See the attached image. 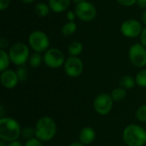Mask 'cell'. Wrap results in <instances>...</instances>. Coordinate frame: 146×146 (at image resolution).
Segmentation results:
<instances>
[{
    "instance_id": "6da1fadb",
    "label": "cell",
    "mask_w": 146,
    "mask_h": 146,
    "mask_svg": "<svg viewBox=\"0 0 146 146\" xmlns=\"http://www.w3.org/2000/svg\"><path fill=\"white\" fill-rule=\"evenodd\" d=\"M21 127L14 118L3 116L0 118V140L6 143L16 141L21 136Z\"/></svg>"
},
{
    "instance_id": "7a4b0ae2",
    "label": "cell",
    "mask_w": 146,
    "mask_h": 146,
    "mask_svg": "<svg viewBox=\"0 0 146 146\" xmlns=\"http://www.w3.org/2000/svg\"><path fill=\"white\" fill-rule=\"evenodd\" d=\"M34 129L35 138L44 143L51 141L55 138L57 132V126L54 119L45 115L38 119Z\"/></svg>"
},
{
    "instance_id": "3957f363",
    "label": "cell",
    "mask_w": 146,
    "mask_h": 146,
    "mask_svg": "<svg viewBox=\"0 0 146 146\" xmlns=\"http://www.w3.org/2000/svg\"><path fill=\"white\" fill-rule=\"evenodd\" d=\"M122 139L127 146H145L146 129L138 124L127 125L122 133Z\"/></svg>"
},
{
    "instance_id": "277c9868",
    "label": "cell",
    "mask_w": 146,
    "mask_h": 146,
    "mask_svg": "<svg viewBox=\"0 0 146 146\" xmlns=\"http://www.w3.org/2000/svg\"><path fill=\"white\" fill-rule=\"evenodd\" d=\"M8 52L11 60V63L17 67L26 65L31 55L28 46L22 42H17L11 45Z\"/></svg>"
},
{
    "instance_id": "5b68a950",
    "label": "cell",
    "mask_w": 146,
    "mask_h": 146,
    "mask_svg": "<svg viewBox=\"0 0 146 146\" xmlns=\"http://www.w3.org/2000/svg\"><path fill=\"white\" fill-rule=\"evenodd\" d=\"M28 44L34 52L44 53L50 49V38L48 35L44 32L39 30L33 31L30 33L28 37Z\"/></svg>"
},
{
    "instance_id": "8992f818",
    "label": "cell",
    "mask_w": 146,
    "mask_h": 146,
    "mask_svg": "<svg viewBox=\"0 0 146 146\" xmlns=\"http://www.w3.org/2000/svg\"><path fill=\"white\" fill-rule=\"evenodd\" d=\"M44 63L50 68H59L65 63L66 58L62 51L57 48H50L43 55Z\"/></svg>"
},
{
    "instance_id": "52a82bcc",
    "label": "cell",
    "mask_w": 146,
    "mask_h": 146,
    "mask_svg": "<svg viewBox=\"0 0 146 146\" xmlns=\"http://www.w3.org/2000/svg\"><path fill=\"white\" fill-rule=\"evenodd\" d=\"M128 58L134 67L144 68L146 66V48L141 43L133 44L129 48Z\"/></svg>"
},
{
    "instance_id": "ba28073f",
    "label": "cell",
    "mask_w": 146,
    "mask_h": 146,
    "mask_svg": "<svg viewBox=\"0 0 146 146\" xmlns=\"http://www.w3.org/2000/svg\"><path fill=\"white\" fill-rule=\"evenodd\" d=\"M114 103L110 94L100 93L93 100V109L97 114L104 116L111 112Z\"/></svg>"
},
{
    "instance_id": "9c48e42d",
    "label": "cell",
    "mask_w": 146,
    "mask_h": 146,
    "mask_svg": "<svg viewBox=\"0 0 146 146\" xmlns=\"http://www.w3.org/2000/svg\"><path fill=\"white\" fill-rule=\"evenodd\" d=\"M74 12L76 14V17L85 22H90L97 16V9L95 5L88 1L76 4Z\"/></svg>"
},
{
    "instance_id": "30bf717a",
    "label": "cell",
    "mask_w": 146,
    "mask_h": 146,
    "mask_svg": "<svg viewBox=\"0 0 146 146\" xmlns=\"http://www.w3.org/2000/svg\"><path fill=\"white\" fill-rule=\"evenodd\" d=\"M120 29L122 35L126 38H135L137 37H140L144 28L141 22L138 20L127 19L121 23Z\"/></svg>"
},
{
    "instance_id": "8fae6325",
    "label": "cell",
    "mask_w": 146,
    "mask_h": 146,
    "mask_svg": "<svg viewBox=\"0 0 146 146\" xmlns=\"http://www.w3.org/2000/svg\"><path fill=\"white\" fill-rule=\"evenodd\" d=\"M65 74L70 78H77L80 76L84 70L82 60L78 56H69L66 59L63 65Z\"/></svg>"
},
{
    "instance_id": "7c38bea8",
    "label": "cell",
    "mask_w": 146,
    "mask_h": 146,
    "mask_svg": "<svg viewBox=\"0 0 146 146\" xmlns=\"http://www.w3.org/2000/svg\"><path fill=\"white\" fill-rule=\"evenodd\" d=\"M0 80L2 86L6 89H13L16 87L18 83L20 82L16 71L9 68L1 72Z\"/></svg>"
},
{
    "instance_id": "4fadbf2b",
    "label": "cell",
    "mask_w": 146,
    "mask_h": 146,
    "mask_svg": "<svg viewBox=\"0 0 146 146\" xmlns=\"http://www.w3.org/2000/svg\"><path fill=\"white\" fill-rule=\"evenodd\" d=\"M97 138V133L94 128L91 127H83L79 133V142L86 146L92 144Z\"/></svg>"
},
{
    "instance_id": "5bb4252c",
    "label": "cell",
    "mask_w": 146,
    "mask_h": 146,
    "mask_svg": "<svg viewBox=\"0 0 146 146\" xmlns=\"http://www.w3.org/2000/svg\"><path fill=\"white\" fill-rule=\"evenodd\" d=\"M71 0H49L48 4L51 11L55 13H62L66 11L69 5Z\"/></svg>"
},
{
    "instance_id": "9a60e30c",
    "label": "cell",
    "mask_w": 146,
    "mask_h": 146,
    "mask_svg": "<svg viewBox=\"0 0 146 146\" xmlns=\"http://www.w3.org/2000/svg\"><path fill=\"white\" fill-rule=\"evenodd\" d=\"M83 44L80 41H73L68 46V53L69 56H79L83 51Z\"/></svg>"
},
{
    "instance_id": "2e32d148",
    "label": "cell",
    "mask_w": 146,
    "mask_h": 146,
    "mask_svg": "<svg viewBox=\"0 0 146 146\" xmlns=\"http://www.w3.org/2000/svg\"><path fill=\"white\" fill-rule=\"evenodd\" d=\"M136 80L135 78H133L131 75H124L121 77L119 80V86L120 87L125 89V90H131L136 86Z\"/></svg>"
},
{
    "instance_id": "e0dca14e",
    "label": "cell",
    "mask_w": 146,
    "mask_h": 146,
    "mask_svg": "<svg viewBox=\"0 0 146 146\" xmlns=\"http://www.w3.org/2000/svg\"><path fill=\"white\" fill-rule=\"evenodd\" d=\"M42 62H44V57L41 53L33 52L30 55L28 64L32 68H38L41 66Z\"/></svg>"
},
{
    "instance_id": "ac0fdd59",
    "label": "cell",
    "mask_w": 146,
    "mask_h": 146,
    "mask_svg": "<svg viewBox=\"0 0 146 146\" xmlns=\"http://www.w3.org/2000/svg\"><path fill=\"white\" fill-rule=\"evenodd\" d=\"M50 9L49 4L45 3H38L34 7V13L38 17H45L50 14Z\"/></svg>"
},
{
    "instance_id": "d6986e66",
    "label": "cell",
    "mask_w": 146,
    "mask_h": 146,
    "mask_svg": "<svg viewBox=\"0 0 146 146\" xmlns=\"http://www.w3.org/2000/svg\"><path fill=\"white\" fill-rule=\"evenodd\" d=\"M11 60L9 52H7L5 50H0V71L3 72L8 69Z\"/></svg>"
},
{
    "instance_id": "ffe728a7",
    "label": "cell",
    "mask_w": 146,
    "mask_h": 146,
    "mask_svg": "<svg viewBox=\"0 0 146 146\" xmlns=\"http://www.w3.org/2000/svg\"><path fill=\"white\" fill-rule=\"evenodd\" d=\"M110 95H111V98H113L114 102H117V103L121 102L127 97V90L119 86V87L113 89Z\"/></svg>"
},
{
    "instance_id": "44dd1931",
    "label": "cell",
    "mask_w": 146,
    "mask_h": 146,
    "mask_svg": "<svg viewBox=\"0 0 146 146\" xmlns=\"http://www.w3.org/2000/svg\"><path fill=\"white\" fill-rule=\"evenodd\" d=\"M77 30V24L75 21H68L62 27V33L63 36L68 37L73 35Z\"/></svg>"
},
{
    "instance_id": "7402d4cb",
    "label": "cell",
    "mask_w": 146,
    "mask_h": 146,
    "mask_svg": "<svg viewBox=\"0 0 146 146\" xmlns=\"http://www.w3.org/2000/svg\"><path fill=\"white\" fill-rule=\"evenodd\" d=\"M136 84L141 88H146V68H141L135 76Z\"/></svg>"
},
{
    "instance_id": "603a6c76",
    "label": "cell",
    "mask_w": 146,
    "mask_h": 146,
    "mask_svg": "<svg viewBox=\"0 0 146 146\" xmlns=\"http://www.w3.org/2000/svg\"><path fill=\"white\" fill-rule=\"evenodd\" d=\"M15 71H16V74H17V76L19 78L20 82H25L27 80V78H28V70H27L26 65L18 67Z\"/></svg>"
},
{
    "instance_id": "cb8c5ba5",
    "label": "cell",
    "mask_w": 146,
    "mask_h": 146,
    "mask_svg": "<svg viewBox=\"0 0 146 146\" xmlns=\"http://www.w3.org/2000/svg\"><path fill=\"white\" fill-rule=\"evenodd\" d=\"M136 118L140 122H146V104L140 105L136 110Z\"/></svg>"
},
{
    "instance_id": "d4e9b609",
    "label": "cell",
    "mask_w": 146,
    "mask_h": 146,
    "mask_svg": "<svg viewBox=\"0 0 146 146\" xmlns=\"http://www.w3.org/2000/svg\"><path fill=\"white\" fill-rule=\"evenodd\" d=\"M21 137L26 140L35 138V129L33 128V127H27L22 128V130H21Z\"/></svg>"
},
{
    "instance_id": "484cf974",
    "label": "cell",
    "mask_w": 146,
    "mask_h": 146,
    "mask_svg": "<svg viewBox=\"0 0 146 146\" xmlns=\"http://www.w3.org/2000/svg\"><path fill=\"white\" fill-rule=\"evenodd\" d=\"M24 146H43V142L37 138H33L31 139L26 140Z\"/></svg>"
},
{
    "instance_id": "4316f807",
    "label": "cell",
    "mask_w": 146,
    "mask_h": 146,
    "mask_svg": "<svg viewBox=\"0 0 146 146\" xmlns=\"http://www.w3.org/2000/svg\"><path fill=\"white\" fill-rule=\"evenodd\" d=\"M119 4L125 6V7H130L137 3L138 0H116Z\"/></svg>"
},
{
    "instance_id": "83f0119b",
    "label": "cell",
    "mask_w": 146,
    "mask_h": 146,
    "mask_svg": "<svg viewBox=\"0 0 146 146\" xmlns=\"http://www.w3.org/2000/svg\"><path fill=\"white\" fill-rule=\"evenodd\" d=\"M75 17H76V14H75L74 11H72V10L67 11V13H66V18H67L68 21H74Z\"/></svg>"
},
{
    "instance_id": "f1b7e54d",
    "label": "cell",
    "mask_w": 146,
    "mask_h": 146,
    "mask_svg": "<svg viewBox=\"0 0 146 146\" xmlns=\"http://www.w3.org/2000/svg\"><path fill=\"white\" fill-rule=\"evenodd\" d=\"M10 4V0H0V10L3 11L6 9H8V7Z\"/></svg>"
},
{
    "instance_id": "f546056e",
    "label": "cell",
    "mask_w": 146,
    "mask_h": 146,
    "mask_svg": "<svg viewBox=\"0 0 146 146\" xmlns=\"http://www.w3.org/2000/svg\"><path fill=\"white\" fill-rule=\"evenodd\" d=\"M140 43L146 48V27H144L142 33L140 35Z\"/></svg>"
},
{
    "instance_id": "4dcf8cb0",
    "label": "cell",
    "mask_w": 146,
    "mask_h": 146,
    "mask_svg": "<svg viewBox=\"0 0 146 146\" xmlns=\"http://www.w3.org/2000/svg\"><path fill=\"white\" fill-rule=\"evenodd\" d=\"M8 46H9L8 39L4 38H2L0 39V48H1V50H5L6 48H8Z\"/></svg>"
},
{
    "instance_id": "1f68e13d",
    "label": "cell",
    "mask_w": 146,
    "mask_h": 146,
    "mask_svg": "<svg viewBox=\"0 0 146 146\" xmlns=\"http://www.w3.org/2000/svg\"><path fill=\"white\" fill-rule=\"evenodd\" d=\"M137 5L142 9H146V0H138L137 1Z\"/></svg>"
},
{
    "instance_id": "d6a6232c",
    "label": "cell",
    "mask_w": 146,
    "mask_h": 146,
    "mask_svg": "<svg viewBox=\"0 0 146 146\" xmlns=\"http://www.w3.org/2000/svg\"><path fill=\"white\" fill-rule=\"evenodd\" d=\"M7 146H24V145H22L19 140H16V141H13V142L8 143Z\"/></svg>"
},
{
    "instance_id": "836d02e7",
    "label": "cell",
    "mask_w": 146,
    "mask_h": 146,
    "mask_svg": "<svg viewBox=\"0 0 146 146\" xmlns=\"http://www.w3.org/2000/svg\"><path fill=\"white\" fill-rule=\"evenodd\" d=\"M141 21H142V22L146 26V9H145L143 11V13L141 15Z\"/></svg>"
},
{
    "instance_id": "e575fe53",
    "label": "cell",
    "mask_w": 146,
    "mask_h": 146,
    "mask_svg": "<svg viewBox=\"0 0 146 146\" xmlns=\"http://www.w3.org/2000/svg\"><path fill=\"white\" fill-rule=\"evenodd\" d=\"M68 146H86L85 145H83V144H81L80 142H74V143H72V144H70Z\"/></svg>"
},
{
    "instance_id": "d590c367",
    "label": "cell",
    "mask_w": 146,
    "mask_h": 146,
    "mask_svg": "<svg viewBox=\"0 0 146 146\" xmlns=\"http://www.w3.org/2000/svg\"><path fill=\"white\" fill-rule=\"evenodd\" d=\"M73 3H76V4H79V3H82V2H85V1H86V0H71Z\"/></svg>"
},
{
    "instance_id": "8d00e7d4",
    "label": "cell",
    "mask_w": 146,
    "mask_h": 146,
    "mask_svg": "<svg viewBox=\"0 0 146 146\" xmlns=\"http://www.w3.org/2000/svg\"><path fill=\"white\" fill-rule=\"evenodd\" d=\"M22 3H33L35 0H21Z\"/></svg>"
},
{
    "instance_id": "74e56055",
    "label": "cell",
    "mask_w": 146,
    "mask_h": 146,
    "mask_svg": "<svg viewBox=\"0 0 146 146\" xmlns=\"http://www.w3.org/2000/svg\"><path fill=\"white\" fill-rule=\"evenodd\" d=\"M7 144H8V143L4 142V141H3V140H0V146H7Z\"/></svg>"
}]
</instances>
